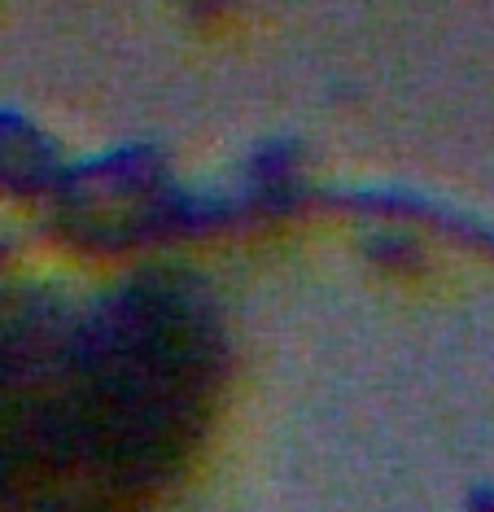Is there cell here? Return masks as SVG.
I'll return each instance as SVG.
<instances>
[{
	"label": "cell",
	"mask_w": 494,
	"mask_h": 512,
	"mask_svg": "<svg viewBox=\"0 0 494 512\" xmlns=\"http://www.w3.org/2000/svg\"><path fill=\"white\" fill-rule=\"evenodd\" d=\"M57 176L53 149L18 119H0V180L9 189H49Z\"/></svg>",
	"instance_id": "cell-1"
}]
</instances>
